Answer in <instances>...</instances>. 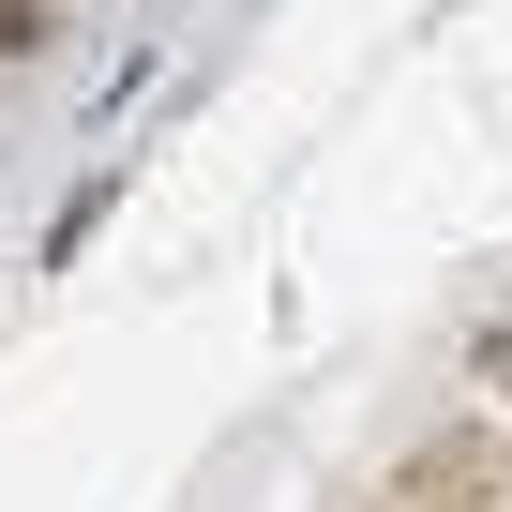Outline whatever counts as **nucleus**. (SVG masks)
Instances as JSON below:
<instances>
[{
	"instance_id": "nucleus-1",
	"label": "nucleus",
	"mask_w": 512,
	"mask_h": 512,
	"mask_svg": "<svg viewBox=\"0 0 512 512\" xmlns=\"http://www.w3.org/2000/svg\"><path fill=\"white\" fill-rule=\"evenodd\" d=\"M497 392H512V332H497Z\"/></svg>"
}]
</instances>
